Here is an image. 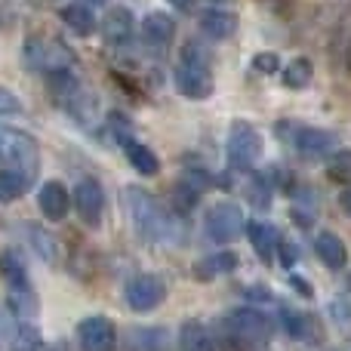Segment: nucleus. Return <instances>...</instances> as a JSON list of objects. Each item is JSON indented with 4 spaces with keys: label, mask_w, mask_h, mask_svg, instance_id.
<instances>
[{
    "label": "nucleus",
    "mask_w": 351,
    "mask_h": 351,
    "mask_svg": "<svg viewBox=\"0 0 351 351\" xmlns=\"http://www.w3.org/2000/svg\"><path fill=\"white\" fill-rule=\"evenodd\" d=\"M127 200H130L133 222H136V228H139L142 237H148V241H167L170 234H176V222L170 219V213L160 210V204L148 191L130 188Z\"/></svg>",
    "instance_id": "obj_1"
},
{
    "label": "nucleus",
    "mask_w": 351,
    "mask_h": 351,
    "mask_svg": "<svg viewBox=\"0 0 351 351\" xmlns=\"http://www.w3.org/2000/svg\"><path fill=\"white\" fill-rule=\"evenodd\" d=\"M37 160H40V152H37V142L28 133L0 127V164L6 170H19L31 179L37 170Z\"/></svg>",
    "instance_id": "obj_2"
},
{
    "label": "nucleus",
    "mask_w": 351,
    "mask_h": 351,
    "mask_svg": "<svg viewBox=\"0 0 351 351\" xmlns=\"http://www.w3.org/2000/svg\"><path fill=\"white\" fill-rule=\"evenodd\" d=\"M225 327H228L231 339L241 342V346H265V342L271 339V321L256 308L231 311V315L225 317Z\"/></svg>",
    "instance_id": "obj_3"
},
{
    "label": "nucleus",
    "mask_w": 351,
    "mask_h": 351,
    "mask_svg": "<svg viewBox=\"0 0 351 351\" xmlns=\"http://www.w3.org/2000/svg\"><path fill=\"white\" fill-rule=\"evenodd\" d=\"M225 154H228V164L234 167V170H247V167H253L262 154L259 130L250 127V123H243V121H237L228 133V142H225Z\"/></svg>",
    "instance_id": "obj_4"
},
{
    "label": "nucleus",
    "mask_w": 351,
    "mask_h": 351,
    "mask_svg": "<svg viewBox=\"0 0 351 351\" xmlns=\"http://www.w3.org/2000/svg\"><path fill=\"white\" fill-rule=\"evenodd\" d=\"M243 225H247L243 222V210L234 204H216V206H210L204 216L206 237L216 243H228V241H234V237H241Z\"/></svg>",
    "instance_id": "obj_5"
},
{
    "label": "nucleus",
    "mask_w": 351,
    "mask_h": 351,
    "mask_svg": "<svg viewBox=\"0 0 351 351\" xmlns=\"http://www.w3.org/2000/svg\"><path fill=\"white\" fill-rule=\"evenodd\" d=\"M25 62H28V68H34V71L53 74V71H59V68L71 65V53H68L62 43H56V40H47V37H31V40L25 43Z\"/></svg>",
    "instance_id": "obj_6"
},
{
    "label": "nucleus",
    "mask_w": 351,
    "mask_h": 351,
    "mask_svg": "<svg viewBox=\"0 0 351 351\" xmlns=\"http://www.w3.org/2000/svg\"><path fill=\"white\" fill-rule=\"evenodd\" d=\"M167 296V284L158 278V274H136L130 278L127 290H123V299L133 311L145 315V311H154Z\"/></svg>",
    "instance_id": "obj_7"
},
{
    "label": "nucleus",
    "mask_w": 351,
    "mask_h": 351,
    "mask_svg": "<svg viewBox=\"0 0 351 351\" xmlns=\"http://www.w3.org/2000/svg\"><path fill=\"white\" fill-rule=\"evenodd\" d=\"M77 342L84 351H111L117 342V333H114V324L108 317H84L77 324Z\"/></svg>",
    "instance_id": "obj_8"
},
{
    "label": "nucleus",
    "mask_w": 351,
    "mask_h": 351,
    "mask_svg": "<svg viewBox=\"0 0 351 351\" xmlns=\"http://www.w3.org/2000/svg\"><path fill=\"white\" fill-rule=\"evenodd\" d=\"M176 90L185 99H206L213 93V77L206 65H194V62L179 65L176 68Z\"/></svg>",
    "instance_id": "obj_9"
},
{
    "label": "nucleus",
    "mask_w": 351,
    "mask_h": 351,
    "mask_svg": "<svg viewBox=\"0 0 351 351\" xmlns=\"http://www.w3.org/2000/svg\"><path fill=\"white\" fill-rule=\"evenodd\" d=\"M74 206H77L80 219L86 225L96 228L102 222V210H105V194H102V185L93 179H84L77 188H74Z\"/></svg>",
    "instance_id": "obj_10"
},
{
    "label": "nucleus",
    "mask_w": 351,
    "mask_h": 351,
    "mask_svg": "<svg viewBox=\"0 0 351 351\" xmlns=\"http://www.w3.org/2000/svg\"><path fill=\"white\" fill-rule=\"evenodd\" d=\"M293 145L302 158L315 160V158H324L336 148V136L327 133V130H315V127H299L296 136H293Z\"/></svg>",
    "instance_id": "obj_11"
},
{
    "label": "nucleus",
    "mask_w": 351,
    "mask_h": 351,
    "mask_svg": "<svg viewBox=\"0 0 351 351\" xmlns=\"http://www.w3.org/2000/svg\"><path fill=\"white\" fill-rule=\"evenodd\" d=\"M139 34H142V43H145V47L167 49L176 37V22L167 16V12H148L142 28H139Z\"/></svg>",
    "instance_id": "obj_12"
},
{
    "label": "nucleus",
    "mask_w": 351,
    "mask_h": 351,
    "mask_svg": "<svg viewBox=\"0 0 351 351\" xmlns=\"http://www.w3.org/2000/svg\"><path fill=\"white\" fill-rule=\"evenodd\" d=\"M247 237H250V243H253L256 256H259L262 262H271L274 256H278L280 234H278V228H274V225H268V222H250L247 225Z\"/></svg>",
    "instance_id": "obj_13"
},
{
    "label": "nucleus",
    "mask_w": 351,
    "mask_h": 351,
    "mask_svg": "<svg viewBox=\"0 0 351 351\" xmlns=\"http://www.w3.org/2000/svg\"><path fill=\"white\" fill-rule=\"evenodd\" d=\"M133 16H130V10H123V6H117V10H111L108 16L102 19V37L111 43V47H123V43L133 37Z\"/></svg>",
    "instance_id": "obj_14"
},
{
    "label": "nucleus",
    "mask_w": 351,
    "mask_h": 351,
    "mask_svg": "<svg viewBox=\"0 0 351 351\" xmlns=\"http://www.w3.org/2000/svg\"><path fill=\"white\" fill-rule=\"evenodd\" d=\"M37 204H40L43 216L49 222H59L68 216V191L62 188V182H43L40 194H37Z\"/></svg>",
    "instance_id": "obj_15"
},
{
    "label": "nucleus",
    "mask_w": 351,
    "mask_h": 351,
    "mask_svg": "<svg viewBox=\"0 0 351 351\" xmlns=\"http://www.w3.org/2000/svg\"><path fill=\"white\" fill-rule=\"evenodd\" d=\"M315 253L327 268H346V262H348L346 243H342L339 234H333V231H321V234L315 237Z\"/></svg>",
    "instance_id": "obj_16"
},
{
    "label": "nucleus",
    "mask_w": 351,
    "mask_h": 351,
    "mask_svg": "<svg viewBox=\"0 0 351 351\" xmlns=\"http://www.w3.org/2000/svg\"><path fill=\"white\" fill-rule=\"evenodd\" d=\"M234 28H237V19L225 10H206L200 16V31L206 37H213V40H228L234 34Z\"/></svg>",
    "instance_id": "obj_17"
},
{
    "label": "nucleus",
    "mask_w": 351,
    "mask_h": 351,
    "mask_svg": "<svg viewBox=\"0 0 351 351\" xmlns=\"http://www.w3.org/2000/svg\"><path fill=\"white\" fill-rule=\"evenodd\" d=\"M59 19H62V22H65L77 37L93 34V28H96V16H93V10H90V6H84V3H65V6L59 10Z\"/></svg>",
    "instance_id": "obj_18"
},
{
    "label": "nucleus",
    "mask_w": 351,
    "mask_h": 351,
    "mask_svg": "<svg viewBox=\"0 0 351 351\" xmlns=\"http://www.w3.org/2000/svg\"><path fill=\"white\" fill-rule=\"evenodd\" d=\"M123 152H127V160H130V167H133L136 173H142V176H154V173L160 170L158 154H154L148 145H142V142L130 139L127 145H123Z\"/></svg>",
    "instance_id": "obj_19"
},
{
    "label": "nucleus",
    "mask_w": 351,
    "mask_h": 351,
    "mask_svg": "<svg viewBox=\"0 0 351 351\" xmlns=\"http://www.w3.org/2000/svg\"><path fill=\"white\" fill-rule=\"evenodd\" d=\"M179 348H182V351H216L210 330H206L200 321H188L185 327H182V333H179Z\"/></svg>",
    "instance_id": "obj_20"
},
{
    "label": "nucleus",
    "mask_w": 351,
    "mask_h": 351,
    "mask_svg": "<svg viewBox=\"0 0 351 351\" xmlns=\"http://www.w3.org/2000/svg\"><path fill=\"white\" fill-rule=\"evenodd\" d=\"M333 56L342 68L351 74V10L339 19L336 25V34H333Z\"/></svg>",
    "instance_id": "obj_21"
},
{
    "label": "nucleus",
    "mask_w": 351,
    "mask_h": 351,
    "mask_svg": "<svg viewBox=\"0 0 351 351\" xmlns=\"http://www.w3.org/2000/svg\"><path fill=\"white\" fill-rule=\"evenodd\" d=\"M237 268V256L234 253H213L204 256L197 262V274L200 278H219V274H228Z\"/></svg>",
    "instance_id": "obj_22"
},
{
    "label": "nucleus",
    "mask_w": 351,
    "mask_h": 351,
    "mask_svg": "<svg viewBox=\"0 0 351 351\" xmlns=\"http://www.w3.org/2000/svg\"><path fill=\"white\" fill-rule=\"evenodd\" d=\"M311 77H315V65H311L305 56L293 59L290 65L284 68V84L290 86V90H305V86L311 84Z\"/></svg>",
    "instance_id": "obj_23"
},
{
    "label": "nucleus",
    "mask_w": 351,
    "mask_h": 351,
    "mask_svg": "<svg viewBox=\"0 0 351 351\" xmlns=\"http://www.w3.org/2000/svg\"><path fill=\"white\" fill-rule=\"evenodd\" d=\"M25 185H28V176L19 173V170H0V200L3 204H10V200L22 197L25 194Z\"/></svg>",
    "instance_id": "obj_24"
},
{
    "label": "nucleus",
    "mask_w": 351,
    "mask_h": 351,
    "mask_svg": "<svg viewBox=\"0 0 351 351\" xmlns=\"http://www.w3.org/2000/svg\"><path fill=\"white\" fill-rule=\"evenodd\" d=\"M47 80H49V90L56 93V96H62V99H74V96H80V80L74 77L68 68H59V71H53V74H47Z\"/></svg>",
    "instance_id": "obj_25"
},
{
    "label": "nucleus",
    "mask_w": 351,
    "mask_h": 351,
    "mask_svg": "<svg viewBox=\"0 0 351 351\" xmlns=\"http://www.w3.org/2000/svg\"><path fill=\"white\" fill-rule=\"evenodd\" d=\"M0 274H3L12 287H19V290H25V287H28L25 265L16 259V253H12V250H3V253H0Z\"/></svg>",
    "instance_id": "obj_26"
},
{
    "label": "nucleus",
    "mask_w": 351,
    "mask_h": 351,
    "mask_svg": "<svg viewBox=\"0 0 351 351\" xmlns=\"http://www.w3.org/2000/svg\"><path fill=\"white\" fill-rule=\"evenodd\" d=\"M280 321H284V330L293 336V339H308L311 333V321L296 308H284L280 311Z\"/></svg>",
    "instance_id": "obj_27"
},
{
    "label": "nucleus",
    "mask_w": 351,
    "mask_h": 351,
    "mask_svg": "<svg viewBox=\"0 0 351 351\" xmlns=\"http://www.w3.org/2000/svg\"><path fill=\"white\" fill-rule=\"evenodd\" d=\"M327 176L339 185H351V148L346 152H336L333 158L327 160Z\"/></svg>",
    "instance_id": "obj_28"
},
{
    "label": "nucleus",
    "mask_w": 351,
    "mask_h": 351,
    "mask_svg": "<svg viewBox=\"0 0 351 351\" xmlns=\"http://www.w3.org/2000/svg\"><path fill=\"white\" fill-rule=\"evenodd\" d=\"M28 231H31V243H34V250L43 256V259H49V262H56V256H59V250H56V243H53V237L47 234V231H40V228H34V225H28Z\"/></svg>",
    "instance_id": "obj_29"
},
{
    "label": "nucleus",
    "mask_w": 351,
    "mask_h": 351,
    "mask_svg": "<svg viewBox=\"0 0 351 351\" xmlns=\"http://www.w3.org/2000/svg\"><path fill=\"white\" fill-rule=\"evenodd\" d=\"M250 200H253L256 206L271 204V185H268L265 176H253V179H250Z\"/></svg>",
    "instance_id": "obj_30"
},
{
    "label": "nucleus",
    "mask_w": 351,
    "mask_h": 351,
    "mask_svg": "<svg viewBox=\"0 0 351 351\" xmlns=\"http://www.w3.org/2000/svg\"><path fill=\"white\" fill-rule=\"evenodd\" d=\"M19 111H22L19 96H12L6 86H0V114H19Z\"/></svg>",
    "instance_id": "obj_31"
},
{
    "label": "nucleus",
    "mask_w": 351,
    "mask_h": 351,
    "mask_svg": "<svg viewBox=\"0 0 351 351\" xmlns=\"http://www.w3.org/2000/svg\"><path fill=\"white\" fill-rule=\"evenodd\" d=\"M253 68H256V71L274 74V71H278V56H274V53H259L253 59Z\"/></svg>",
    "instance_id": "obj_32"
},
{
    "label": "nucleus",
    "mask_w": 351,
    "mask_h": 351,
    "mask_svg": "<svg viewBox=\"0 0 351 351\" xmlns=\"http://www.w3.org/2000/svg\"><path fill=\"white\" fill-rule=\"evenodd\" d=\"M333 317L342 324V327H351V302H346V299H336V302H333Z\"/></svg>",
    "instance_id": "obj_33"
},
{
    "label": "nucleus",
    "mask_w": 351,
    "mask_h": 351,
    "mask_svg": "<svg viewBox=\"0 0 351 351\" xmlns=\"http://www.w3.org/2000/svg\"><path fill=\"white\" fill-rule=\"evenodd\" d=\"M278 253H280V262H284L287 268H290V265H296V262H299V250L293 247L290 241H280V250H278Z\"/></svg>",
    "instance_id": "obj_34"
},
{
    "label": "nucleus",
    "mask_w": 351,
    "mask_h": 351,
    "mask_svg": "<svg viewBox=\"0 0 351 351\" xmlns=\"http://www.w3.org/2000/svg\"><path fill=\"white\" fill-rule=\"evenodd\" d=\"M339 206L346 210V216L351 219V188H346V191L339 194Z\"/></svg>",
    "instance_id": "obj_35"
},
{
    "label": "nucleus",
    "mask_w": 351,
    "mask_h": 351,
    "mask_svg": "<svg viewBox=\"0 0 351 351\" xmlns=\"http://www.w3.org/2000/svg\"><path fill=\"white\" fill-rule=\"evenodd\" d=\"M290 284H293V287H296V290H299V293H302V296H311V290H308V287H305V280H302V278H293V280H290Z\"/></svg>",
    "instance_id": "obj_36"
},
{
    "label": "nucleus",
    "mask_w": 351,
    "mask_h": 351,
    "mask_svg": "<svg viewBox=\"0 0 351 351\" xmlns=\"http://www.w3.org/2000/svg\"><path fill=\"white\" fill-rule=\"evenodd\" d=\"M170 3H176V6H182V10H188V6L194 3V0H170Z\"/></svg>",
    "instance_id": "obj_37"
},
{
    "label": "nucleus",
    "mask_w": 351,
    "mask_h": 351,
    "mask_svg": "<svg viewBox=\"0 0 351 351\" xmlns=\"http://www.w3.org/2000/svg\"><path fill=\"white\" fill-rule=\"evenodd\" d=\"M93 3H102V0H93Z\"/></svg>",
    "instance_id": "obj_38"
},
{
    "label": "nucleus",
    "mask_w": 351,
    "mask_h": 351,
    "mask_svg": "<svg viewBox=\"0 0 351 351\" xmlns=\"http://www.w3.org/2000/svg\"><path fill=\"white\" fill-rule=\"evenodd\" d=\"M348 284H351V280H348Z\"/></svg>",
    "instance_id": "obj_39"
}]
</instances>
